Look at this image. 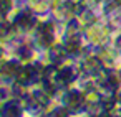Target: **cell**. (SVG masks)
I'll list each match as a JSON object with an SVG mask.
<instances>
[{
  "instance_id": "1",
  "label": "cell",
  "mask_w": 121,
  "mask_h": 117,
  "mask_svg": "<svg viewBox=\"0 0 121 117\" xmlns=\"http://www.w3.org/2000/svg\"><path fill=\"white\" fill-rule=\"evenodd\" d=\"M70 78H71V71H70V69H63V71L58 74V79H60V81H68Z\"/></svg>"
},
{
  "instance_id": "2",
  "label": "cell",
  "mask_w": 121,
  "mask_h": 117,
  "mask_svg": "<svg viewBox=\"0 0 121 117\" xmlns=\"http://www.w3.org/2000/svg\"><path fill=\"white\" fill-rule=\"evenodd\" d=\"M20 23H22V25H30V23H32V17H30V15H23V17L20 18Z\"/></svg>"
},
{
  "instance_id": "3",
  "label": "cell",
  "mask_w": 121,
  "mask_h": 117,
  "mask_svg": "<svg viewBox=\"0 0 121 117\" xmlns=\"http://www.w3.org/2000/svg\"><path fill=\"white\" fill-rule=\"evenodd\" d=\"M68 97H70V99H68V101H70V104H73V105H76V104H78V96H76V94H70Z\"/></svg>"
}]
</instances>
